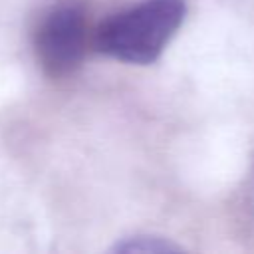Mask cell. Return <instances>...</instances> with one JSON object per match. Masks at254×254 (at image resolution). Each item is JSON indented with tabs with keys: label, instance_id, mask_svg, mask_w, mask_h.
I'll return each instance as SVG.
<instances>
[{
	"label": "cell",
	"instance_id": "6da1fadb",
	"mask_svg": "<svg viewBox=\"0 0 254 254\" xmlns=\"http://www.w3.org/2000/svg\"><path fill=\"white\" fill-rule=\"evenodd\" d=\"M185 16V0H141L111 14L97 28L93 42L113 60L147 65L161 58Z\"/></svg>",
	"mask_w": 254,
	"mask_h": 254
},
{
	"label": "cell",
	"instance_id": "7a4b0ae2",
	"mask_svg": "<svg viewBox=\"0 0 254 254\" xmlns=\"http://www.w3.org/2000/svg\"><path fill=\"white\" fill-rule=\"evenodd\" d=\"M89 42V24L79 4L54 6L38 24L34 36L36 58L50 77H67L83 62Z\"/></svg>",
	"mask_w": 254,
	"mask_h": 254
},
{
	"label": "cell",
	"instance_id": "3957f363",
	"mask_svg": "<svg viewBox=\"0 0 254 254\" xmlns=\"http://www.w3.org/2000/svg\"><path fill=\"white\" fill-rule=\"evenodd\" d=\"M115 252H129V254H155V252H173L179 250L177 244H171L169 240L161 236H149V234H139V236H129L123 238L121 242L115 244Z\"/></svg>",
	"mask_w": 254,
	"mask_h": 254
}]
</instances>
